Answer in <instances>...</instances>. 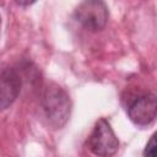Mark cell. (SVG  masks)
<instances>
[{
    "label": "cell",
    "instance_id": "5",
    "mask_svg": "<svg viewBox=\"0 0 157 157\" xmlns=\"http://www.w3.org/2000/svg\"><path fill=\"white\" fill-rule=\"evenodd\" d=\"M21 91V77L15 69L0 71V112L9 108Z\"/></svg>",
    "mask_w": 157,
    "mask_h": 157
},
{
    "label": "cell",
    "instance_id": "8",
    "mask_svg": "<svg viewBox=\"0 0 157 157\" xmlns=\"http://www.w3.org/2000/svg\"><path fill=\"white\" fill-rule=\"evenodd\" d=\"M0 25H1V18H0Z\"/></svg>",
    "mask_w": 157,
    "mask_h": 157
},
{
    "label": "cell",
    "instance_id": "6",
    "mask_svg": "<svg viewBox=\"0 0 157 157\" xmlns=\"http://www.w3.org/2000/svg\"><path fill=\"white\" fill-rule=\"evenodd\" d=\"M144 155L145 156H151V157L156 156V140H155V135L147 142V145L145 147V151H144Z\"/></svg>",
    "mask_w": 157,
    "mask_h": 157
},
{
    "label": "cell",
    "instance_id": "2",
    "mask_svg": "<svg viewBox=\"0 0 157 157\" xmlns=\"http://www.w3.org/2000/svg\"><path fill=\"white\" fill-rule=\"evenodd\" d=\"M76 21L87 31L98 32L108 22V7L103 0H83L75 9Z\"/></svg>",
    "mask_w": 157,
    "mask_h": 157
},
{
    "label": "cell",
    "instance_id": "3",
    "mask_svg": "<svg viewBox=\"0 0 157 157\" xmlns=\"http://www.w3.org/2000/svg\"><path fill=\"white\" fill-rule=\"evenodd\" d=\"M88 147L97 156H112L118 151V137L104 118L96 123L88 139Z\"/></svg>",
    "mask_w": 157,
    "mask_h": 157
},
{
    "label": "cell",
    "instance_id": "7",
    "mask_svg": "<svg viewBox=\"0 0 157 157\" xmlns=\"http://www.w3.org/2000/svg\"><path fill=\"white\" fill-rule=\"evenodd\" d=\"M36 1L37 0H15V2L21 5V6H28V5H31V4L36 2Z\"/></svg>",
    "mask_w": 157,
    "mask_h": 157
},
{
    "label": "cell",
    "instance_id": "4",
    "mask_svg": "<svg viewBox=\"0 0 157 157\" xmlns=\"http://www.w3.org/2000/svg\"><path fill=\"white\" fill-rule=\"evenodd\" d=\"M157 113V101L155 93H146L135 98L129 108L128 114L132 123L140 126H146L151 124Z\"/></svg>",
    "mask_w": 157,
    "mask_h": 157
},
{
    "label": "cell",
    "instance_id": "1",
    "mask_svg": "<svg viewBox=\"0 0 157 157\" xmlns=\"http://www.w3.org/2000/svg\"><path fill=\"white\" fill-rule=\"evenodd\" d=\"M40 109L48 126L60 129L66 124L70 117V97L61 87L56 85L48 86L40 99Z\"/></svg>",
    "mask_w": 157,
    "mask_h": 157
}]
</instances>
